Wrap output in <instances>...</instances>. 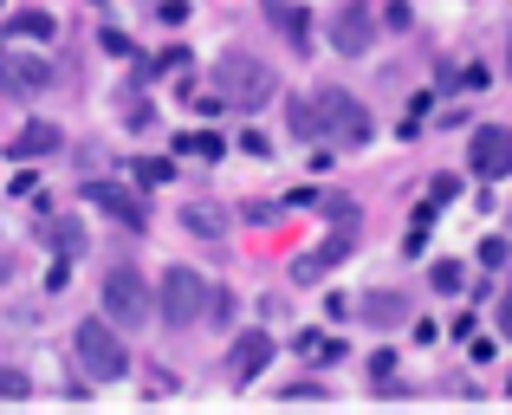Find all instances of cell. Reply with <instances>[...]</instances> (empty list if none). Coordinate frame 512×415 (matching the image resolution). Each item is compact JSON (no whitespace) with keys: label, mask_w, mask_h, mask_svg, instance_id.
<instances>
[{"label":"cell","mask_w":512,"mask_h":415,"mask_svg":"<svg viewBox=\"0 0 512 415\" xmlns=\"http://www.w3.org/2000/svg\"><path fill=\"white\" fill-rule=\"evenodd\" d=\"M305 111H312V143H338V150H363V143L376 137L370 124V104L357 98V91L344 85H325L305 98Z\"/></svg>","instance_id":"cell-1"},{"label":"cell","mask_w":512,"mask_h":415,"mask_svg":"<svg viewBox=\"0 0 512 415\" xmlns=\"http://www.w3.org/2000/svg\"><path fill=\"white\" fill-rule=\"evenodd\" d=\"M208 85L227 111H266V104L279 98V72L266 59H253V52H221Z\"/></svg>","instance_id":"cell-2"},{"label":"cell","mask_w":512,"mask_h":415,"mask_svg":"<svg viewBox=\"0 0 512 415\" xmlns=\"http://www.w3.org/2000/svg\"><path fill=\"white\" fill-rule=\"evenodd\" d=\"M208 305H214V286L195 266H169L163 286H156V312H163L169 331H195L201 318H208Z\"/></svg>","instance_id":"cell-3"},{"label":"cell","mask_w":512,"mask_h":415,"mask_svg":"<svg viewBox=\"0 0 512 415\" xmlns=\"http://www.w3.org/2000/svg\"><path fill=\"white\" fill-rule=\"evenodd\" d=\"M72 351H78V364H85L91 383H117L130 370V351H124V338H117L111 318H85V325L72 331Z\"/></svg>","instance_id":"cell-4"},{"label":"cell","mask_w":512,"mask_h":415,"mask_svg":"<svg viewBox=\"0 0 512 415\" xmlns=\"http://www.w3.org/2000/svg\"><path fill=\"white\" fill-rule=\"evenodd\" d=\"M98 299H104V312H111L117 331H137V325H150V318H156V292H150V279H143L137 266H111Z\"/></svg>","instance_id":"cell-5"},{"label":"cell","mask_w":512,"mask_h":415,"mask_svg":"<svg viewBox=\"0 0 512 415\" xmlns=\"http://www.w3.org/2000/svg\"><path fill=\"white\" fill-rule=\"evenodd\" d=\"M52 78H59V65L46 52H0V91L7 98H46Z\"/></svg>","instance_id":"cell-6"},{"label":"cell","mask_w":512,"mask_h":415,"mask_svg":"<svg viewBox=\"0 0 512 415\" xmlns=\"http://www.w3.org/2000/svg\"><path fill=\"white\" fill-rule=\"evenodd\" d=\"M467 169L480 182H506L512 176V124H480L467 137Z\"/></svg>","instance_id":"cell-7"},{"label":"cell","mask_w":512,"mask_h":415,"mask_svg":"<svg viewBox=\"0 0 512 415\" xmlns=\"http://www.w3.org/2000/svg\"><path fill=\"white\" fill-rule=\"evenodd\" d=\"M325 33H331V46H338L344 59H363V52L376 46V13H370V0H338Z\"/></svg>","instance_id":"cell-8"},{"label":"cell","mask_w":512,"mask_h":415,"mask_svg":"<svg viewBox=\"0 0 512 415\" xmlns=\"http://www.w3.org/2000/svg\"><path fill=\"white\" fill-rule=\"evenodd\" d=\"M85 202L104 208L117 227H130V234H143V227H150V202H143L137 189H124V182H85Z\"/></svg>","instance_id":"cell-9"},{"label":"cell","mask_w":512,"mask_h":415,"mask_svg":"<svg viewBox=\"0 0 512 415\" xmlns=\"http://www.w3.org/2000/svg\"><path fill=\"white\" fill-rule=\"evenodd\" d=\"M350 247H357V227H338L325 247H312V253H299V260H292V279H299V286H318L331 266H344V260H350Z\"/></svg>","instance_id":"cell-10"},{"label":"cell","mask_w":512,"mask_h":415,"mask_svg":"<svg viewBox=\"0 0 512 415\" xmlns=\"http://www.w3.org/2000/svg\"><path fill=\"white\" fill-rule=\"evenodd\" d=\"M273 331H240L234 338V351H227V370H234V383H253L266 364H273Z\"/></svg>","instance_id":"cell-11"},{"label":"cell","mask_w":512,"mask_h":415,"mask_svg":"<svg viewBox=\"0 0 512 415\" xmlns=\"http://www.w3.org/2000/svg\"><path fill=\"white\" fill-rule=\"evenodd\" d=\"M59 124H46V117H39V124H26L20 130V137H13L7 143V156H13V163H39V156H59Z\"/></svg>","instance_id":"cell-12"},{"label":"cell","mask_w":512,"mask_h":415,"mask_svg":"<svg viewBox=\"0 0 512 415\" xmlns=\"http://www.w3.org/2000/svg\"><path fill=\"white\" fill-rule=\"evenodd\" d=\"M357 318H370L376 331H396V325H409V299L402 292H363Z\"/></svg>","instance_id":"cell-13"},{"label":"cell","mask_w":512,"mask_h":415,"mask_svg":"<svg viewBox=\"0 0 512 415\" xmlns=\"http://www.w3.org/2000/svg\"><path fill=\"white\" fill-rule=\"evenodd\" d=\"M266 13H273V26L292 39V46H312V20H305V7H292V0H266Z\"/></svg>","instance_id":"cell-14"},{"label":"cell","mask_w":512,"mask_h":415,"mask_svg":"<svg viewBox=\"0 0 512 415\" xmlns=\"http://www.w3.org/2000/svg\"><path fill=\"white\" fill-rule=\"evenodd\" d=\"M175 150H182V156H201V163H221L227 143L214 137V130H182V137H175Z\"/></svg>","instance_id":"cell-15"},{"label":"cell","mask_w":512,"mask_h":415,"mask_svg":"<svg viewBox=\"0 0 512 415\" xmlns=\"http://www.w3.org/2000/svg\"><path fill=\"white\" fill-rule=\"evenodd\" d=\"M7 33L13 39H52V33H59V20L39 13V7H26V13H13V20H7Z\"/></svg>","instance_id":"cell-16"},{"label":"cell","mask_w":512,"mask_h":415,"mask_svg":"<svg viewBox=\"0 0 512 415\" xmlns=\"http://www.w3.org/2000/svg\"><path fill=\"white\" fill-rule=\"evenodd\" d=\"M182 221H188V234H201V240H221V234H227V214H221V208H208V202L182 208Z\"/></svg>","instance_id":"cell-17"},{"label":"cell","mask_w":512,"mask_h":415,"mask_svg":"<svg viewBox=\"0 0 512 415\" xmlns=\"http://www.w3.org/2000/svg\"><path fill=\"white\" fill-rule=\"evenodd\" d=\"M46 240H52V253H59V260H78V253H85V227H78V221H52Z\"/></svg>","instance_id":"cell-18"},{"label":"cell","mask_w":512,"mask_h":415,"mask_svg":"<svg viewBox=\"0 0 512 415\" xmlns=\"http://www.w3.org/2000/svg\"><path fill=\"white\" fill-rule=\"evenodd\" d=\"M428 286H435V292H448V299H454V292H467V266H461V260H435Z\"/></svg>","instance_id":"cell-19"},{"label":"cell","mask_w":512,"mask_h":415,"mask_svg":"<svg viewBox=\"0 0 512 415\" xmlns=\"http://www.w3.org/2000/svg\"><path fill=\"white\" fill-rule=\"evenodd\" d=\"M169 176H175L169 156H143V163H137V182H143V189H156V182H169Z\"/></svg>","instance_id":"cell-20"},{"label":"cell","mask_w":512,"mask_h":415,"mask_svg":"<svg viewBox=\"0 0 512 415\" xmlns=\"http://www.w3.org/2000/svg\"><path fill=\"white\" fill-rule=\"evenodd\" d=\"M512 260V240L506 234H493V240H480V266H493V273H500V266Z\"/></svg>","instance_id":"cell-21"},{"label":"cell","mask_w":512,"mask_h":415,"mask_svg":"<svg viewBox=\"0 0 512 415\" xmlns=\"http://www.w3.org/2000/svg\"><path fill=\"white\" fill-rule=\"evenodd\" d=\"M26 390H33V383H26V377H20V370H0V396H13V403H20V396H26Z\"/></svg>","instance_id":"cell-22"},{"label":"cell","mask_w":512,"mask_h":415,"mask_svg":"<svg viewBox=\"0 0 512 415\" xmlns=\"http://www.w3.org/2000/svg\"><path fill=\"white\" fill-rule=\"evenodd\" d=\"M493 325H500V338L512 344V286L500 292V312H493Z\"/></svg>","instance_id":"cell-23"},{"label":"cell","mask_w":512,"mask_h":415,"mask_svg":"<svg viewBox=\"0 0 512 415\" xmlns=\"http://www.w3.org/2000/svg\"><path fill=\"white\" fill-rule=\"evenodd\" d=\"M104 52H111V59H130V39L117 33V26H104Z\"/></svg>","instance_id":"cell-24"},{"label":"cell","mask_w":512,"mask_h":415,"mask_svg":"<svg viewBox=\"0 0 512 415\" xmlns=\"http://www.w3.org/2000/svg\"><path fill=\"white\" fill-rule=\"evenodd\" d=\"M454 195H461V182H454V176H435V189H428V202H454Z\"/></svg>","instance_id":"cell-25"},{"label":"cell","mask_w":512,"mask_h":415,"mask_svg":"<svg viewBox=\"0 0 512 415\" xmlns=\"http://www.w3.org/2000/svg\"><path fill=\"white\" fill-rule=\"evenodd\" d=\"M46 286H52V292H65V286H72V260H52V273H46Z\"/></svg>","instance_id":"cell-26"},{"label":"cell","mask_w":512,"mask_h":415,"mask_svg":"<svg viewBox=\"0 0 512 415\" xmlns=\"http://www.w3.org/2000/svg\"><path fill=\"white\" fill-rule=\"evenodd\" d=\"M240 150H247V156H273V143H266L260 130H247V137H240Z\"/></svg>","instance_id":"cell-27"},{"label":"cell","mask_w":512,"mask_h":415,"mask_svg":"<svg viewBox=\"0 0 512 415\" xmlns=\"http://www.w3.org/2000/svg\"><path fill=\"white\" fill-rule=\"evenodd\" d=\"M292 344H299V357H318V351H325V338H318V331H299Z\"/></svg>","instance_id":"cell-28"},{"label":"cell","mask_w":512,"mask_h":415,"mask_svg":"<svg viewBox=\"0 0 512 415\" xmlns=\"http://www.w3.org/2000/svg\"><path fill=\"white\" fill-rule=\"evenodd\" d=\"M156 7H163V20H169V26H182V20H188V0H156Z\"/></svg>","instance_id":"cell-29"},{"label":"cell","mask_w":512,"mask_h":415,"mask_svg":"<svg viewBox=\"0 0 512 415\" xmlns=\"http://www.w3.org/2000/svg\"><path fill=\"white\" fill-rule=\"evenodd\" d=\"M7 279H13V260H7V247H0V286H7Z\"/></svg>","instance_id":"cell-30"},{"label":"cell","mask_w":512,"mask_h":415,"mask_svg":"<svg viewBox=\"0 0 512 415\" xmlns=\"http://www.w3.org/2000/svg\"><path fill=\"white\" fill-rule=\"evenodd\" d=\"M506 72H512V33H506Z\"/></svg>","instance_id":"cell-31"}]
</instances>
